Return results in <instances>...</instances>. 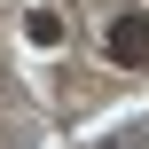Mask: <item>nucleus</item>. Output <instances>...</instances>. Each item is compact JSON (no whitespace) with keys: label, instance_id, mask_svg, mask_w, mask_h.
<instances>
[{"label":"nucleus","instance_id":"nucleus-1","mask_svg":"<svg viewBox=\"0 0 149 149\" xmlns=\"http://www.w3.org/2000/svg\"><path fill=\"white\" fill-rule=\"evenodd\" d=\"M110 63H149V16H118L110 24Z\"/></svg>","mask_w":149,"mask_h":149},{"label":"nucleus","instance_id":"nucleus-2","mask_svg":"<svg viewBox=\"0 0 149 149\" xmlns=\"http://www.w3.org/2000/svg\"><path fill=\"white\" fill-rule=\"evenodd\" d=\"M31 39H39V47H55V39H63V16H47V8H39V16H31Z\"/></svg>","mask_w":149,"mask_h":149}]
</instances>
